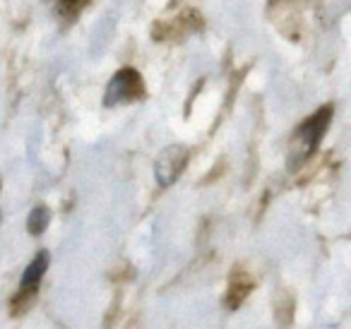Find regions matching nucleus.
<instances>
[{"label":"nucleus","mask_w":351,"mask_h":329,"mask_svg":"<svg viewBox=\"0 0 351 329\" xmlns=\"http://www.w3.org/2000/svg\"><path fill=\"white\" fill-rule=\"evenodd\" d=\"M332 106H322L317 113L308 116L306 121L298 125V130L291 135V142H289V169L296 171L315 154V149L320 147L322 135L327 132L332 121Z\"/></svg>","instance_id":"1"},{"label":"nucleus","mask_w":351,"mask_h":329,"mask_svg":"<svg viewBox=\"0 0 351 329\" xmlns=\"http://www.w3.org/2000/svg\"><path fill=\"white\" fill-rule=\"evenodd\" d=\"M145 97V80L137 70L123 68L111 77L104 94V103L106 106H118V103H132L137 99Z\"/></svg>","instance_id":"2"},{"label":"nucleus","mask_w":351,"mask_h":329,"mask_svg":"<svg viewBox=\"0 0 351 329\" xmlns=\"http://www.w3.org/2000/svg\"><path fill=\"white\" fill-rule=\"evenodd\" d=\"M188 166V149L183 145H171L156 156L154 175L159 188H171L178 180V175L186 171Z\"/></svg>","instance_id":"3"},{"label":"nucleus","mask_w":351,"mask_h":329,"mask_svg":"<svg viewBox=\"0 0 351 329\" xmlns=\"http://www.w3.org/2000/svg\"><path fill=\"white\" fill-rule=\"evenodd\" d=\"M46 269H49V252L41 250L36 252V257L29 262V267L25 269V274H22V281H20V295H34L36 291H39V284L41 279H44Z\"/></svg>","instance_id":"4"},{"label":"nucleus","mask_w":351,"mask_h":329,"mask_svg":"<svg viewBox=\"0 0 351 329\" xmlns=\"http://www.w3.org/2000/svg\"><path fill=\"white\" fill-rule=\"evenodd\" d=\"M250 289H253V281H250L243 271H234V279H231V289H229L226 305H229V308H239V305L243 303L245 295H248Z\"/></svg>","instance_id":"5"},{"label":"nucleus","mask_w":351,"mask_h":329,"mask_svg":"<svg viewBox=\"0 0 351 329\" xmlns=\"http://www.w3.org/2000/svg\"><path fill=\"white\" fill-rule=\"evenodd\" d=\"M51 221V212L49 207H44V204H39V207L32 209L29 219H27V231L32 233V236H41V233L46 231V226H49Z\"/></svg>","instance_id":"6"}]
</instances>
